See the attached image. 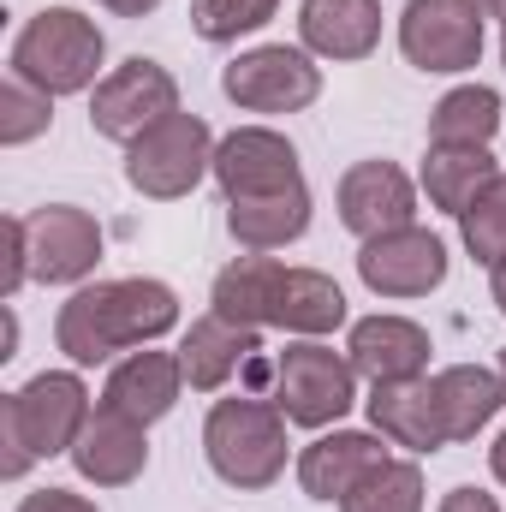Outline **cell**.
<instances>
[{
	"mask_svg": "<svg viewBox=\"0 0 506 512\" xmlns=\"http://www.w3.org/2000/svg\"><path fill=\"white\" fill-rule=\"evenodd\" d=\"M173 328H179V292L167 280H143V274L78 286L54 316V340L78 370L108 364L120 352H143L149 340H161Z\"/></svg>",
	"mask_w": 506,
	"mask_h": 512,
	"instance_id": "6da1fadb",
	"label": "cell"
},
{
	"mask_svg": "<svg viewBox=\"0 0 506 512\" xmlns=\"http://www.w3.org/2000/svg\"><path fill=\"white\" fill-rule=\"evenodd\" d=\"M90 423V387L78 370H42L0 399V477L18 483L36 459H60L78 447Z\"/></svg>",
	"mask_w": 506,
	"mask_h": 512,
	"instance_id": "7a4b0ae2",
	"label": "cell"
},
{
	"mask_svg": "<svg viewBox=\"0 0 506 512\" xmlns=\"http://www.w3.org/2000/svg\"><path fill=\"white\" fill-rule=\"evenodd\" d=\"M108 60V42H102V24L84 18L78 6H42L18 36H12V78H24L30 90L42 96H78L96 84Z\"/></svg>",
	"mask_w": 506,
	"mask_h": 512,
	"instance_id": "3957f363",
	"label": "cell"
},
{
	"mask_svg": "<svg viewBox=\"0 0 506 512\" xmlns=\"http://www.w3.org/2000/svg\"><path fill=\"white\" fill-rule=\"evenodd\" d=\"M209 471L227 489H268L286 471V411L274 399H215L203 423Z\"/></svg>",
	"mask_w": 506,
	"mask_h": 512,
	"instance_id": "277c9868",
	"label": "cell"
},
{
	"mask_svg": "<svg viewBox=\"0 0 506 512\" xmlns=\"http://www.w3.org/2000/svg\"><path fill=\"white\" fill-rule=\"evenodd\" d=\"M203 173H215V131L203 114H167L137 143H126V185L149 203L191 197Z\"/></svg>",
	"mask_w": 506,
	"mask_h": 512,
	"instance_id": "5b68a950",
	"label": "cell"
},
{
	"mask_svg": "<svg viewBox=\"0 0 506 512\" xmlns=\"http://www.w3.org/2000/svg\"><path fill=\"white\" fill-rule=\"evenodd\" d=\"M274 405L286 411V423L298 429H328L358 405V370L352 358H340L322 340H298L274 358Z\"/></svg>",
	"mask_w": 506,
	"mask_h": 512,
	"instance_id": "8992f818",
	"label": "cell"
},
{
	"mask_svg": "<svg viewBox=\"0 0 506 512\" xmlns=\"http://www.w3.org/2000/svg\"><path fill=\"white\" fill-rule=\"evenodd\" d=\"M399 54L435 78L471 72L483 60V6L477 0H405Z\"/></svg>",
	"mask_w": 506,
	"mask_h": 512,
	"instance_id": "52a82bcc",
	"label": "cell"
},
{
	"mask_svg": "<svg viewBox=\"0 0 506 512\" xmlns=\"http://www.w3.org/2000/svg\"><path fill=\"white\" fill-rule=\"evenodd\" d=\"M167 114H179V78L161 60H143V54H131L126 66H114L96 84V96H90V131L108 137V143H137Z\"/></svg>",
	"mask_w": 506,
	"mask_h": 512,
	"instance_id": "ba28073f",
	"label": "cell"
},
{
	"mask_svg": "<svg viewBox=\"0 0 506 512\" xmlns=\"http://www.w3.org/2000/svg\"><path fill=\"white\" fill-rule=\"evenodd\" d=\"M221 90L245 114H298V108H310L322 96V66L310 60V48L268 42V48L239 54L221 72Z\"/></svg>",
	"mask_w": 506,
	"mask_h": 512,
	"instance_id": "9c48e42d",
	"label": "cell"
},
{
	"mask_svg": "<svg viewBox=\"0 0 506 512\" xmlns=\"http://www.w3.org/2000/svg\"><path fill=\"white\" fill-rule=\"evenodd\" d=\"M215 185L227 203H256V197H280V191L304 185V167L280 131L239 126L215 143Z\"/></svg>",
	"mask_w": 506,
	"mask_h": 512,
	"instance_id": "30bf717a",
	"label": "cell"
},
{
	"mask_svg": "<svg viewBox=\"0 0 506 512\" xmlns=\"http://www.w3.org/2000/svg\"><path fill=\"white\" fill-rule=\"evenodd\" d=\"M358 280L376 292V298H429L441 280H447V245L441 233L429 227H399V233H381L364 239L358 251Z\"/></svg>",
	"mask_w": 506,
	"mask_h": 512,
	"instance_id": "8fae6325",
	"label": "cell"
},
{
	"mask_svg": "<svg viewBox=\"0 0 506 512\" xmlns=\"http://www.w3.org/2000/svg\"><path fill=\"white\" fill-rule=\"evenodd\" d=\"M24 233H30V280L78 286L102 262V227L78 203H48V209L24 215Z\"/></svg>",
	"mask_w": 506,
	"mask_h": 512,
	"instance_id": "7c38bea8",
	"label": "cell"
},
{
	"mask_svg": "<svg viewBox=\"0 0 506 512\" xmlns=\"http://www.w3.org/2000/svg\"><path fill=\"white\" fill-rule=\"evenodd\" d=\"M340 227L358 233V239H381V233H399L417 221V185L399 161H358L340 173Z\"/></svg>",
	"mask_w": 506,
	"mask_h": 512,
	"instance_id": "4fadbf2b",
	"label": "cell"
},
{
	"mask_svg": "<svg viewBox=\"0 0 506 512\" xmlns=\"http://www.w3.org/2000/svg\"><path fill=\"white\" fill-rule=\"evenodd\" d=\"M66 459L78 465L84 483H96V489H126V483L143 477V465H149V435H143V423H131L120 411L96 405L90 423H84V435H78V447H72Z\"/></svg>",
	"mask_w": 506,
	"mask_h": 512,
	"instance_id": "5bb4252c",
	"label": "cell"
},
{
	"mask_svg": "<svg viewBox=\"0 0 506 512\" xmlns=\"http://www.w3.org/2000/svg\"><path fill=\"white\" fill-rule=\"evenodd\" d=\"M346 358L364 382H411L429 370V328L411 322V316H364L352 322V340H346Z\"/></svg>",
	"mask_w": 506,
	"mask_h": 512,
	"instance_id": "9a60e30c",
	"label": "cell"
},
{
	"mask_svg": "<svg viewBox=\"0 0 506 512\" xmlns=\"http://www.w3.org/2000/svg\"><path fill=\"white\" fill-rule=\"evenodd\" d=\"M370 423L405 453H441L447 423H441V399H435V376H411V382H376L370 387Z\"/></svg>",
	"mask_w": 506,
	"mask_h": 512,
	"instance_id": "2e32d148",
	"label": "cell"
},
{
	"mask_svg": "<svg viewBox=\"0 0 506 512\" xmlns=\"http://www.w3.org/2000/svg\"><path fill=\"white\" fill-rule=\"evenodd\" d=\"M179 387H185L179 352H126L108 370V382H102V405L149 429V423H161L179 405Z\"/></svg>",
	"mask_w": 506,
	"mask_h": 512,
	"instance_id": "e0dca14e",
	"label": "cell"
},
{
	"mask_svg": "<svg viewBox=\"0 0 506 512\" xmlns=\"http://www.w3.org/2000/svg\"><path fill=\"white\" fill-rule=\"evenodd\" d=\"M381 441H387V435H370V429H334V435H316V441L298 453V483H304V495L340 507V501L358 489V477L376 471L381 459H387Z\"/></svg>",
	"mask_w": 506,
	"mask_h": 512,
	"instance_id": "ac0fdd59",
	"label": "cell"
},
{
	"mask_svg": "<svg viewBox=\"0 0 506 512\" xmlns=\"http://www.w3.org/2000/svg\"><path fill=\"white\" fill-rule=\"evenodd\" d=\"M298 36L322 60H370L381 42V0H304Z\"/></svg>",
	"mask_w": 506,
	"mask_h": 512,
	"instance_id": "d6986e66",
	"label": "cell"
},
{
	"mask_svg": "<svg viewBox=\"0 0 506 512\" xmlns=\"http://www.w3.org/2000/svg\"><path fill=\"white\" fill-rule=\"evenodd\" d=\"M256 352H262V328H239V322H227V316H203V322H191V334L179 340V364H185V382L197 387V393H215V387H227L239 376V364H251Z\"/></svg>",
	"mask_w": 506,
	"mask_h": 512,
	"instance_id": "ffe728a7",
	"label": "cell"
},
{
	"mask_svg": "<svg viewBox=\"0 0 506 512\" xmlns=\"http://www.w3.org/2000/svg\"><path fill=\"white\" fill-rule=\"evenodd\" d=\"M346 322V292L322 274V268H280L274 286V316L268 328H286L298 340H322Z\"/></svg>",
	"mask_w": 506,
	"mask_h": 512,
	"instance_id": "44dd1931",
	"label": "cell"
},
{
	"mask_svg": "<svg viewBox=\"0 0 506 512\" xmlns=\"http://www.w3.org/2000/svg\"><path fill=\"white\" fill-rule=\"evenodd\" d=\"M435 399H441L447 441H477V429H489L501 417L506 382L501 370H483V364H447L435 376Z\"/></svg>",
	"mask_w": 506,
	"mask_h": 512,
	"instance_id": "7402d4cb",
	"label": "cell"
},
{
	"mask_svg": "<svg viewBox=\"0 0 506 512\" xmlns=\"http://www.w3.org/2000/svg\"><path fill=\"white\" fill-rule=\"evenodd\" d=\"M227 233L256 256L298 245L310 233V185H292V191L256 197V203H227Z\"/></svg>",
	"mask_w": 506,
	"mask_h": 512,
	"instance_id": "603a6c76",
	"label": "cell"
},
{
	"mask_svg": "<svg viewBox=\"0 0 506 512\" xmlns=\"http://www.w3.org/2000/svg\"><path fill=\"white\" fill-rule=\"evenodd\" d=\"M501 167H495V155L489 149H477V143H429V155H423V191H429V209H441V215H465L471 209V197L495 179Z\"/></svg>",
	"mask_w": 506,
	"mask_h": 512,
	"instance_id": "cb8c5ba5",
	"label": "cell"
},
{
	"mask_svg": "<svg viewBox=\"0 0 506 512\" xmlns=\"http://www.w3.org/2000/svg\"><path fill=\"white\" fill-rule=\"evenodd\" d=\"M280 268H286V262L256 256V251L239 256V262H227V268L215 274V316H227V322H239V328H268Z\"/></svg>",
	"mask_w": 506,
	"mask_h": 512,
	"instance_id": "d4e9b609",
	"label": "cell"
},
{
	"mask_svg": "<svg viewBox=\"0 0 506 512\" xmlns=\"http://www.w3.org/2000/svg\"><path fill=\"white\" fill-rule=\"evenodd\" d=\"M501 96L489 90V84H459V90H447L441 102H435V114H429V143H477V149H489V137L501 131Z\"/></svg>",
	"mask_w": 506,
	"mask_h": 512,
	"instance_id": "484cf974",
	"label": "cell"
},
{
	"mask_svg": "<svg viewBox=\"0 0 506 512\" xmlns=\"http://www.w3.org/2000/svg\"><path fill=\"white\" fill-rule=\"evenodd\" d=\"M340 512H423V471L417 459H381L358 477V489L340 501Z\"/></svg>",
	"mask_w": 506,
	"mask_h": 512,
	"instance_id": "4316f807",
	"label": "cell"
},
{
	"mask_svg": "<svg viewBox=\"0 0 506 512\" xmlns=\"http://www.w3.org/2000/svg\"><path fill=\"white\" fill-rule=\"evenodd\" d=\"M459 239H465V251L477 256V262H489V268L506 256V173H495L471 197V209L459 215Z\"/></svg>",
	"mask_w": 506,
	"mask_h": 512,
	"instance_id": "83f0119b",
	"label": "cell"
},
{
	"mask_svg": "<svg viewBox=\"0 0 506 512\" xmlns=\"http://www.w3.org/2000/svg\"><path fill=\"white\" fill-rule=\"evenodd\" d=\"M280 12V0H191V30L203 42H239Z\"/></svg>",
	"mask_w": 506,
	"mask_h": 512,
	"instance_id": "f1b7e54d",
	"label": "cell"
},
{
	"mask_svg": "<svg viewBox=\"0 0 506 512\" xmlns=\"http://www.w3.org/2000/svg\"><path fill=\"white\" fill-rule=\"evenodd\" d=\"M48 126H54V96H42V90H30L24 78L6 72V84H0V143L6 149L36 143Z\"/></svg>",
	"mask_w": 506,
	"mask_h": 512,
	"instance_id": "f546056e",
	"label": "cell"
},
{
	"mask_svg": "<svg viewBox=\"0 0 506 512\" xmlns=\"http://www.w3.org/2000/svg\"><path fill=\"white\" fill-rule=\"evenodd\" d=\"M30 280V233L24 215H6V268H0V298H18V286Z\"/></svg>",
	"mask_w": 506,
	"mask_h": 512,
	"instance_id": "4dcf8cb0",
	"label": "cell"
},
{
	"mask_svg": "<svg viewBox=\"0 0 506 512\" xmlns=\"http://www.w3.org/2000/svg\"><path fill=\"white\" fill-rule=\"evenodd\" d=\"M18 512H96V501H84L72 489H36V495L18 501Z\"/></svg>",
	"mask_w": 506,
	"mask_h": 512,
	"instance_id": "1f68e13d",
	"label": "cell"
},
{
	"mask_svg": "<svg viewBox=\"0 0 506 512\" xmlns=\"http://www.w3.org/2000/svg\"><path fill=\"white\" fill-rule=\"evenodd\" d=\"M441 512H501V501H495V495H483V489H471V483H465V489H453V495H447V501H441Z\"/></svg>",
	"mask_w": 506,
	"mask_h": 512,
	"instance_id": "d6a6232c",
	"label": "cell"
},
{
	"mask_svg": "<svg viewBox=\"0 0 506 512\" xmlns=\"http://www.w3.org/2000/svg\"><path fill=\"white\" fill-rule=\"evenodd\" d=\"M102 6H108L114 18H149V12H155L161 0H102Z\"/></svg>",
	"mask_w": 506,
	"mask_h": 512,
	"instance_id": "836d02e7",
	"label": "cell"
},
{
	"mask_svg": "<svg viewBox=\"0 0 506 512\" xmlns=\"http://www.w3.org/2000/svg\"><path fill=\"white\" fill-rule=\"evenodd\" d=\"M489 292H495V304H501V316H506V256L489 268Z\"/></svg>",
	"mask_w": 506,
	"mask_h": 512,
	"instance_id": "e575fe53",
	"label": "cell"
},
{
	"mask_svg": "<svg viewBox=\"0 0 506 512\" xmlns=\"http://www.w3.org/2000/svg\"><path fill=\"white\" fill-rule=\"evenodd\" d=\"M489 471H495V483H506V429H501V441L489 447Z\"/></svg>",
	"mask_w": 506,
	"mask_h": 512,
	"instance_id": "d590c367",
	"label": "cell"
},
{
	"mask_svg": "<svg viewBox=\"0 0 506 512\" xmlns=\"http://www.w3.org/2000/svg\"><path fill=\"white\" fill-rule=\"evenodd\" d=\"M477 6H483V18H501L506 24V0H477Z\"/></svg>",
	"mask_w": 506,
	"mask_h": 512,
	"instance_id": "8d00e7d4",
	"label": "cell"
},
{
	"mask_svg": "<svg viewBox=\"0 0 506 512\" xmlns=\"http://www.w3.org/2000/svg\"><path fill=\"white\" fill-rule=\"evenodd\" d=\"M501 66H506V24H501Z\"/></svg>",
	"mask_w": 506,
	"mask_h": 512,
	"instance_id": "74e56055",
	"label": "cell"
},
{
	"mask_svg": "<svg viewBox=\"0 0 506 512\" xmlns=\"http://www.w3.org/2000/svg\"><path fill=\"white\" fill-rule=\"evenodd\" d=\"M501 382H506V352H501Z\"/></svg>",
	"mask_w": 506,
	"mask_h": 512,
	"instance_id": "f35d334b",
	"label": "cell"
}]
</instances>
